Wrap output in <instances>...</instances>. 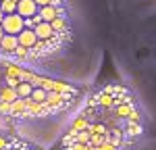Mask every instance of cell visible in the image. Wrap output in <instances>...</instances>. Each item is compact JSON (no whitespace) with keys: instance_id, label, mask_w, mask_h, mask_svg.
Returning a JSON list of instances; mask_svg holds the SVG:
<instances>
[{"instance_id":"obj_1","label":"cell","mask_w":156,"mask_h":150,"mask_svg":"<svg viewBox=\"0 0 156 150\" xmlns=\"http://www.w3.org/2000/svg\"><path fill=\"white\" fill-rule=\"evenodd\" d=\"M0 27H2L4 34H9V36H19V34L25 29V19H23V17H19L17 12H12V15H4V19H2Z\"/></svg>"},{"instance_id":"obj_2","label":"cell","mask_w":156,"mask_h":150,"mask_svg":"<svg viewBox=\"0 0 156 150\" xmlns=\"http://www.w3.org/2000/svg\"><path fill=\"white\" fill-rule=\"evenodd\" d=\"M37 15L42 17V21L50 23V21L56 19V17H65V11L60 9L58 4H48V6H40V9H37Z\"/></svg>"},{"instance_id":"obj_3","label":"cell","mask_w":156,"mask_h":150,"mask_svg":"<svg viewBox=\"0 0 156 150\" xmlns=\"http://www.w3.org/2000/svg\"><path fill=\"white\" fill-rule=\"evenodd\" d=\"M15 12L23 19H29V17L37 15V4L34 0H17V11Z\"/></svg>"},{"instance_id":"obj_4","label":"cell","mask_w":156,"mask_h":150,"mask_svg":"<svg viewBox=\"0 0 156 150\" xmlns=\"http://www.w3.org/2000/svg\"><path fill=\"white\" fill-rule=\"evenodd\" d=\"M17 42H19V46H23V48L29 52V50H34V46L37 44V38L31 29H23V31L17 36Z\"/></svg>"},{"instance_id":"obj_5","label":"cell","mask_w":156,"mask_h":150,"mask_svg":"<svg viewBox=\"0 0 156 150\" xmlns=\"http://www.w3.org/2000/svg\"><path fill=\"white\" fill-rule=\"evenodd\" d=\"M19 46V42H17V36H9V34H4L2 36V40H0V50L2 52H11Z\"/></svg>"},{"instance_id":"obj_6","label":"cell","mask_w":156,"mask_h":150,"mask_svg":"<svg viewBox=\"0 0 156 150\" xmlns=\"http://www.w3.org/2000/svg\"><path fill=\"white\" fill-rule=\"evenodd\" d=\"M0 11L4 15H12L17 11V0H0Z\"/></svg>"},{"instance_id":"obj_7","label":"cell","mask_w":156,"mask_h":150,"mask_svg":"<svg viewBox=\"0 0 156 150\" xmlns=\"http://www.w3.org/2000/svg\"><path fill=\"white\" fill-rule=\"evenodd\" d=\"M12 54H15L17 59H27V50H25L23 46H17V48L12 50Z\"/></svg>"},{"instance_id":"obj_8","label":"cell","mask_w":156,"mask_h":150,"mask_svg":"<svg viewBox=\"0 0 156 150\" xmlns=\"http://www.w3.org/2000/svg\"><path fill=\"white\" fill-rule=\"evenodd\" d=\"M34 2L37 4V9L40 6H48V4H58V0H34Z\"/></svg>"},{"instance_id":"obj_9","label":"cell","mask_w":156,"mask_h":150,"mask_svg":"<svg viewBox=\"0 0 156 150\" xmlns=\"http://www.w3.org/2000/svg\"><path fill=\"white\" fill-rule=\"evenodd\" d=\"M2 36H4V29H2V27H0V40H2Z\"/></svg>"},{"instance_id":"obj_10","label":"cell","mask_w":156,"mask_h":150,"mask_svg":"<svg viewBox=\"0 0 156 150\" xmlns=\"http://www.w3.org/2000/svg\"><path fill=\"white\" fill-rule=\"evenodd\" d=\"M2 19H4V12L0 11V23H2Z\"/></svg>"}]
</instances>
